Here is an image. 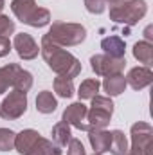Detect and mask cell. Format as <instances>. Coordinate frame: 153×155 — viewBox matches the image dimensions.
<instances>
[{"mask_svg":"<svg viewBox=\"0 0 153 155\" xmlns=\"http://www.w3.org/2000/svg\"><path fill=\"white\" fill-rule=\"evenodd\" d=\"M22 67L18 63H7L4 67H0V96L5 94L9 88H13V83H15V78L18 74Z\"/></svg>","mask_w":153,"mask_h":155,"instance_id":"2e32d148","label":"cell"},{"mask_svg":"<svg viewBox=\"0 0 153 155\" xmlns=\"http://www.w3.org/2000/svg\"><path fill=\"white\" fill-rule=\"evenodd\" d=\"M146 13H148L146 0H124L110 7V20H114L115 24H124L132 27L139 20H142Z\"/></svg>","mask_w":153,"mask_h":155,"instance_id":"3957f363","label":"cell"},{"mask_svg":"<svg viewBox=\"0 0 153 155\" xmlns=\"http://www.w3.org/2000/svg\"><path fill=\"white\" fill-rule=\"evenodd\" d=\"M132 135V148L133 152L141 155H153V128L151 124L139 121L130 130Z\"/></svg>","mask_w":153,"mask_h":155,"instance_id":"5b68a950","label":"cell"},{"mask_svg":"<svg viewBox=\"0 0 153 155\" xmlns=\"http://www.w3.org/2000/svg\"><path fill=\"white\" fill-rule=\"evenodd\" d=\"M101 49L105 51L106 56L110 58H124V52H126V43L121 36H106V38L101 40Z\"/></svg>","mask_w":153,"mask_h":155,"instance_id":"5bb4252c","label":"cell"},{"mask_svg":"<svg viewBox=\"0 0 153 155\" xmlns=\"http://www.w3.org/2000/svg\"><path fill=\"white\" fill-rule=\"evenodd\" d=\"M128 139L124 135V132L121 130H112V143H110V150L112 155H126L128 152Z\"/></svg>","mask_w":153,"mask_h":155,"instance_id":"603a6c76","label":"cell"},{"mask_svg":"<svg viewBox=\"0 0 153 155\" xmlns=\"http://www.w3.org/2000/svg\"><path fill=\"white\" fill-rule=\"evenodd\" d=\"M50 135H52V141H54L58 146H67V144H69V141L72 139L70 124H67V123H63V121L56 123V124L52 126Z\"/></svg>","mask_w":153,"mask_h":155,"instance_id":"ffe728a7","label":"cell"},{"mask_svg":"<svg viewBox=\"0 0 153 155\" xmlns=\"http://www.w3.org/2000/svg\"><path fill=\"white\" fill-rule=\"evenodd\" d=\"M133 58L141 63H144V67H150L153 63V43L141 40L133 45Z\"/></svg>","mask_w":153,"mask_h":155,"instance_id":"d6986e66","label":"cell"},{"mask_svg":"<svg viewBox=\"0 0 153 155\" xmlns=\"http://www.w3.org/2000/svg\"><path fill=\"white\" fill-rule=\"evenodd\" d=\"M126 155H141V153H137V152H133V150H130V148H128V152H126Z\"/></svg>","mask_w":153,"mask_h":155,"instance_id":"836d02e7","label":"cell"},{"mask_svg":"<svg viewBox=\"0 0 153 155\" xmlns=\"http://www.w3.org/2000/svg\"><path fill=\"white\" fill-rule=\"evenodd\" d=\"M11 41L9 38H0V58H4V56H7L9 52H11Z\"/></svg>","mask_w":153,"mask_h":155,"instance_id":"f546056e","label":"cell"},{"mask_svg":"<svg viewBox=\"0 0 153 155\" xmlns=\"http://www.w3.org/2000/svg\"><path fill=\"white\" fill-rule=\"evenodd\" d=\"M153 83V72L150 67H133L130 69L126 76V85H130L133 90H142Z\"/></svg>","mask_w":153,"mask_h":155,"instance_id":"9c48e42d","label":"cell"},{"mask_svg":"<svg viewBox=\"0 0 153 155\" xmlns=\"http://www.w3.org/2000/svg\"><path fill=\"white\" fill-rule=\"evenodd\" d=\"M58 108V99L50 90H41L36 96V110L40 114H52Z\"/></svg>","mask_w":153,"mask_h":155,"instance_id":"ac0fdd59","label":"cell"},{"mask_svg":"<svg viewBox=\"0 0 153 155\" xmlns=\"http://www.w3.org/2000/svg\"><path fill=\"white\" fill-rule=\"evenodd\" d=\"M90 67L96 72V76H114L122 74L126 67V58H110L106 54H94L90 58Z\"/></svg>","mask_w":153,"mask_h":155,"instance_id":"8992f818","label":"cell"},{"mask_svg":"<svg viewBox=\"0 0 153 155\" xmlns=\"http://www.w3.org/2000/svg\"><path fill=\"white\" fill-rule=\"evenodd\" d=\"M15 137L16 134L9 128H0V152L15 150Z\"/></svg>","mask_w":153,"mask_h":155,"instance_id":"484cf974","label":"cell"},{"mask_svg":"<svg viewBox=\"0 0 153 155\" xmlns=\"http://www.w3.org/2000/svg\"><path fill=\"white\" fill-rule=\"evenodd\" d=\"M67 155H86L85 153V146L79 139H70L69 141V150H67Z\"/></svg>","mask_w":153,"mask_h":155,"instance_id":"f1b7e54d","label":"cell"},{"mask_svg":"<svg viewBox=\"0 0 153 155\" xmlns=\"http://www.w3.org/2000/svg\"><path fill=\"white\" fill-rule=\"evenodd\" d=\"M105 2L112 7V5H117V4H121V2H124V0H105Z\"/></svg>","mask_w":153,"mask_h":155,"instance_id":"1f68e13d","label":"cell"},{"mask_svg":"<svg viewBox=\"0 0 153 155\" xmlns=\"http://www.w3.org/2000/svg\"><path fill=\"white\" fill-rule=\"evenodd\" d=\"M85 7L92 15H101L106 9V2L105 0H85Z\"/></svg>","mask_w":153,"mask_h":155,"instance_id":"83f0119b","label":"cell"},{"mask_svg":"<svg viewBox=\"0 0 153 155\" xmlns=\"http://www.w3.org/2000/svg\"><path fill=\"white\" fill-rule=\"evenodd\" d=\"M40 137H41V135H40L36 130H33V128L22 130V132L16 134V137H15V150L20 155H25L34 144H36V141H38Z\"/></svg>","mask_w":153,"mask_h":155,"instance_id":"7c38bea8","label":"cell"},{"mask_svg":"<svg viewBox=\"0 0 153 155\" xmlns=\"http://www.w3.org/2000/svg\"><path fill=\"white\" fill-rule=\"evenodd\" d=\"M4 7H5V0H0V15H2V11H4Z\"/></svg>","mask_w":153,"mask_h":155,"instance_id":"d6a6232c","label":"cell"},{"mask_svg":"<svg viewBox=\"0 0 153 155\" xmlns=\"http://www.w3.org/2000/svg\"><path fill=\"white\" fill-rule=\"evenodd\" d=\"M33 83H34L33 74H31L29 71H24V69H20V71H18V74H16V78H15L13 88H16V90H22V92H29V90L33 88Z\"/></svg>","mask_w":153,"mask_h":155,"instance_id":"cb8c5ba5","label":"cell"},{"mask_svg":"<svg viewBox=\"0 0 153 155\" xmlns=\"http://www.w3.org/2000/svg\"><path fill=\"white\" fill-rule=\"evenodd\" d=\"M88 141H90V144H92L94 153L103 155L105 152H108V150H110L112 132H108L106 128H103V130L90 128V130H88Z\"/></svg>","mask_w":153,"mask_h":155,"instance_id":"8fae6325","label":"cell"},{"mask_svg":"<svg viewBox=\"0 0 153 155\" xmlns=\"http://www.w3.org/2000/svg\"><path fill=\"white\" fill-rule=\"evenodd\" d=\"M13 49H15L16 54H18L22 60H25V61L34 60L40 54V47H38V43H36V40L33 38L31 35H27V33H18V35H15Z\"/></svg>","mask_w":153,"mask_h":155,"instance_id":"ba28073f","label":"cell"},{"mask_svg":"<svg viewBox=\"0 0 153 155\" xmlns=\"http://www.w3.org/2000/svg\"><path fill=\"white\" fill-rule=\"evenodd\" d=\"M85 38H86L85 25L74 22H54L43 35L41 41H49L58 47H74L83 43Z\"/></svg>","mask_w":153,"mask_h":155,"instance_id":"7a4b0ae2","label":"cell"},{"mask_svg":"<svg viewBox=\"0 0 153 155\" xmlns=\"http://www.w3.org/2000/svg\"><path fill=\"white\" fill-rule=\"evenodd\" d=\"M114 110L110 108H101V107H94L90 105L88 114H86V123H88V130L96 128V130H103L110 124Z\"/></svg>","mask_w":153,"mask_h":155,"instance_id":"30bf717a","label":"cell"},{"mask_svg":"<svg viewBox=\"0 0 153 155\" xmlns=\"http://www.w3.org/2000/svg\"><path fill=\"white\" fill-rule=\"evenodd\" d=\"M27 112V92L13 88L0 103V117L4 121L20 119Z\"/></svg>","mask_w":153,"mask_h":155,"instance_id":"277c9868","label":"cell"},{"mask_svg":"<svg viewBox=\"0 0 153 155\" xmlns=\"http://www.w3.org/2000/svg\"><path fill=\"white\" fill-rule=\"evenodd\" d=\"M144 35H146V41H150V43H151V40H153V35H151V25H148V27H146Z\"/></svg>","mask_w":153,"mask_h":155,"instance_id":"4dcf8cb0","label":"cell"},{"mask_svg":"<svg viewBox=\"0 0 153 155\" xmlns=\"http://www.w3.org/2000/svg\"><path fill=\"white\" fill-rule=\"evenodd\" d=\"M40 54L45 60L47 67L52 72H56L58 76H65V78L74 79L81 72V61L77 60L74 54L65 51L63 47H58V45L49 43V41H41Z\"/></svg>","mask_w":153,"mask_h":155,"instance_id":"6da1fadb","label":"cell"},{"mask_svg":"<svg viewBox=\"0 0 153 155\" xmlns=\"http://www.w3.org/2000/svg\"><path fill=\"white\" fill-rule=\"evenodd\" d=\"M61 153H63L61 146H58L54 141H49L45 137H40L38 141H36V144L25 155H61Z\"/></svg>","mask_w":153,"mask_h":155,"instance_id":"e0dca14e","label":"cell"},{"mask_svg":"<svg viewBox=\"0 0 153 155\" xmlns=\"http://www.w3.org/2000/svg\"><path fill=\"white\" fill-rule=\"evenodd\" d=\"M94 155H97V153H94Z\"/></svg>","mask_w":153,"mask_h":155,"instance_id":"e575fe53","label":"cell"},{"mask_svg":"<svg viewBox=\"0 0 153 155\" xmlns=\"http://www.w3.org/2000/svg\"><path fill=\"white\" fill-rule=\"evenodd\" d=\"M86 114H88V107L83 105L81 101L77 103H72L69 105L65 110H63V116H61V121L74 126L81 132H88V123H86Z\"/></svg>","mask_w":153,"mask_h":155,"instance_id":"52a82bcc","label":"cell"},{"mask_svg":"<svg viewBox=\"0 0 153 155\" xmlns=\"http://www.w3.org/2000/svg\"><path fill=\"white\" fill-rule=\"evenodd\" d=\"M15 22L7 15H0V38H9L11 35H15Z\"/></svg>","mask_w":153,"mask_h":155,"instance_id":"4316f807","label":"cell"},{"mask_svg":"<svg viewBox=\"0 0 153 155\" xmlns=\"http://www.w3.org/2000/svg\"><path fill=\"white\" fill-rule=\"evenodd\" d=\"M50 24V13H49V9H45V7H36V11H34V15L31 16V20H29V24L27 25H31V27H45V25H49Z\"/></svg>","mask_w":153,"mask_h":155,"instance_id":"d4e9b609","label":"cell"},{"mask_svg":"<svg viewBox=\"0 0 153 155\" xmlns=\"http://www.w3.org/2000/svg\"><path fill=\"white\" fill-rule=\"evenodd\" d=\"M103 90L106 92L108 97H115V96H121L124 90H126V78L122 74H114V76H106L105 81L101 83Z\"/></svg>","mask_w":153,"mask_h":155,"instance_id":"9a60e30c","label":"cell"},{"mask_svg":"<svg viewBox=\"0 0 153 155\" xmlns=\"http://www.w3.org/2000/svg\"><path fill=\"white\" fill-rule=\"evenodd\" d=\"M99 88H101V83H99L97 79L90 78V79L81 81V85H79V88H77L76 94L79 96V99H81V101H86V99H92L94 96H97Z\"/></svg>","mask_w":153,"mask_h":155,"instance_id":"7402d4cb","label":"cell"},{"mask_svg":"<svg viewBox=\"0 0 153 155\" xmlns=\"http://www.w3.org/2000/svg\"><path fill=\"white\" fill-rule=\"evenodd\" d=\"M54 92L60 96V97H65V99H69V97H72L74 94H76V88H74V81L70 79V78H65V76H58L54 78Z\"/></svg>","mask_w":153,"mask_h":155,"instance_id":"44dd1931","label":"cell"},{"mask_svg":"<svg viewBox=\"0 0 153 155\" xmlns=\"http://www.w3.org/2000/svg\"><path fill=\"white\" fill-rule=\"evenodd\" d=\"M36 2L34 0H13L11 2V11L13 15L22 22V24H29L31 16L36 11Z\"/></svg>","mask_w":153,"mask_h":155,"instance_id":"4fadbf2b","label":"cell"}]
</instances>
